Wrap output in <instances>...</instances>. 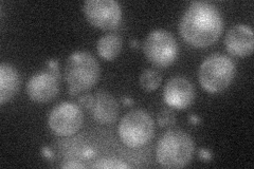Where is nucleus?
<instances>
[{"label":"nucleus","mask_w":254,"mask_h":169,"mask_svg":"<svg viewBox=\"0 0 254 169\" xmlns=\"http://www.w3.org/2000/svg\"><path fill=\"white\" fill-rule=\"evenodd\" d=\"M20 87L18 71L9 63L0 65V104L3 105L14 98Z\"/></svg>","instance_id":"obj_13"},{"label":"nucleus","mask_w":254,"mask_h":169,"mask_svg":"<svg viewBox=\"0 0 254 169\" xmlns=\"http://www.w3.org/2000/svg\"><path fill=\"white\" fill-rule=\"evenodd\" d=\"M93 168H129L130 166L122 161L118 160H102L92 165Z\"/></svg>","instance_id":"obj_17"},{"label":"nucleus","mask_w":254,"mask_h":169,"mask_svg":"<svg viewBox=\"0 0 254 169\" xmlns=\"http://www.w3.org/2000/svg\"><path fill=\"white\" fill-rule=\"evenodd\" d=\"M47 67H48V69H49L50 73H52L59 80L61 79V74H60V71H59L58 61L52 60V59L48 60V61H47Z\"/></svg>","instance_id":"obj_20"},{"label":"nucleus","mask_w":254,"mask_h":169,"mask_svg":"<svg viewBox=\"0 0 254 169\" xmlns=\"http://www.w3.org/2000/svg\"><path fill=\"white\" fill-rule=\"evenodd\" d=\"M83 112L73 103H61L55 106L48 116L50 129L62 136H70L76 133L83 125Z\"/></svg>","instance_id":"obj_7"},{"label":"nucleus","mask_w":254,"mask_h":169,"mask_svg":"<svg viewBox=\"0 0 254 169\" xmlns=\"http://www.w3.org/2000/svg\"><path fill=\"white\" fill-rule=\"evenodd\" d=\"M164 101L175 109H186L195 99V90L190 80L177 76L171 78L164 88Z\"/></svg>","instance_id":"obj_9"},{"label":"nucleus","mask_w":254,"mask_h":169,"mask_svg":"<svg viewBox=\"0 0 254 169\" xmlns=\"http://www.w3.org/2000/svg\"><path fill=\"white\" fill-rule=\"evenodd\" d=\"M189 119H190V122L192 123L193 125H197V124H199V123H200V118H199V116L194 115V114H190V115H189Z\"/></svg>","instance_id":"obj_24"},{"label":"nucleus","mask_w":254,"mask_h":169,"mask_svg":"<svg viewBox=\"0 0 254 169\" xmlns=\"http://www.w3.org/2000/svg\"><path fill=\"white\" fill-rule=\"evenodd\" d=\"M162 76L155 69H146L140 75V85L142 89L146 91H154L160 86Z\"/></svg>","instance_id":"obj_15"},{"label":"nucleus","mask_w":254,"mask_h":169,"mask_svg":"<svg viewBox=\"0 0 254 169\" xmlns=\"http://www.w3.org/2000/svg\"><path fill=\"white\" fill-rule=\"evenodd\" d=\"M83 12L92 26L102 30H113L122 19L121 6L115 0H88Z\"/></svg>","instance_id":"obj_8"},{"label":"nucleus","mask_w":254,"mask_h":169,"mask_svg":"<svg viewBox=\"0 0 254 169\" xmlns=\"http://www.w3.org/2000/svg\"><path fill=\"white\" fill-rule=\"evenodd\" d=\"M122 102L124 105H127V106H130V105H132V100L131 99H128V98H123L122 99Z\"/></svg>","instance_id":"obj_25"},{"label":"nucleus","mask_w":254,"mask_h":169,"mask_svg":"<svg viewBox=\"0 0 254 169\" xmlns=\"http://www.w3.org/2000/svg\"><path fill=\"white\" fill-rule=\"evenodd\" d=\"M143 51L149 62L157 67H169L178 56V45L171 32L154 30L143 44Z\"/></svg>","instance_id":"obj_6"},{"label":"nucleus","mask_w":254,"mask_h":169,"mask_svg":"<svg viewBox=\"0 0 254 169\" xmlns=\"http://www.w3.org/2000/svg\"><path fill=\"white\" fill-rule=\"evenodd\" d=\"M58 92L59 79L49 71L34 74L27 84L29 98L35 103H48L57 96Z\"/></svg>","instance_id":"obj_10"},{"label":"nucleus","mask_w":254,"mask_h":169,"mask_svg":"<svg viewBox=\"0 0 254 169\" xmlns=\"http://www.w3.org/2000/svg\"><path fill=\"white\" fill-rule=\"evenodd\" d=\"M130 46H131L132 48H138V46H139L138 40H134V39L130 40Z\"/></svg>","instance_id":"obj_26"},{"label":"nucleus","mask_w":254,"mask_h":169,"mask_svg":"<svg viewBox=\"0 0 254 169\" xmlns=\"http://www.w3.org/2000/svg\"><path fill=\"white\" fill-rule=\"evenodd\" d=\"M68 90L83 92L91 89L100 77V65L94 56L86 51H76L71 54L65 67Z\"/></svg>","instance_id":"obj_3"},{"label":"nucleus","mask_w":254,"mask_h":169,"mask_svg":"<svg viewBox=\"0 0 254 169\" xmlns=\"http://www.w3.org/2000/svg\"><path fill=\"white\" fill-rule=\"evenodd\" d=\"M199 158L203 161H205V162H208V161L212 160L213 156L211 154V151L209 149H200L199 150Z\"/></svg>","instance_id":"obj_21"},{"label":"nucleus","mask_w":254,"mask_h":169,"mask_svg":"<svg viewBox=\"0 0 254 169\" xmlns=\"http://www.w3.org/2000/svg\"><path fill=\"white\" fill-rule=\"evenodd\" d=\"M98 155V151L92 145H84L77 151V157L81 158L82 160H93Z\"/></svg>","instance_id":"obj_18"},{"label":"nucleus","mask_w":254,"mask_h":169,"mask_svg":"<svg viewBox=\"0 0 254 169\" xmlns=\"http://www.w3.org/2000/svg\"><path fill=\"white\" fill-rule=\"evenodd\" d=\"M194 155V142L190 136L181 130L165 132L157 145L158 163L166 168L187 166Z\"/></svg>","instance_id":"obj_2"},{"label":"nucleus","mask_w":254,"mask_h":169,"mask_svg":"<svg viewBox=\"0 0 254 169\" xmlns=\"http://www.w3.org/2000/svg\"><path fill=\"white\" fill-rule=\"evenodd\" d=\"M235 65L227 55L215 53L206 57L199 68V83L205 91L218 93L231 85L235 76Z\"/></svg>","instance_id":"obj_4"},{"label":"nucleus","mask_w":254,"mask_h":169,"mask_svg":"<svg viewBox=\"0 0 254 169\" xmlns=\"http://www.w3.org/2000/svg\"><path fill=\"white\" fill-rule=\"evenodd\" d=\"M84 167H85L84 165L76 163L74 161H70V162L62 165V168H84Z\"/></svg>","instance_id":"obj_22"},{"label":"nucleus","mask_w":254,"mask_h":169,"mask_svg":"<svg viewBox=\"0 0 254 169\" xmlns=\"http://www.w3.org/2000/svg\"><path fill=\"white\" fill-rule=\"evenodd\" d=\"M186 42L196 48H205L216 43L224 31V19L217 7L205 1L190 3L179 25Z\"/></svg>","instance_id":"obj_1"},{"label":"nucleus","mask_w":254,"mask_h":169,"mask_svg":"<svg viewBox=\"0 0 254 169\" xmlns=\"http://www.w3.org/2000/svg\"><path fill=\"white\" fill-rule=\"evenodd\" d=\"M155 124L146 111L137 109L128 112L119 125L121 141L129 148H140L153 139Z\"/></svg>","instance_id":"obj_5"},{"label":"nucleus","mask_w":254,"mask_h":169,"mask_svg":"<svg viewBox=\"0 0 254 169\" xmlns=\"http://www.w3.org/2000/svg\"><path fill=\"white\" fill-rule=\"evenodd\" d=\"M225 45L230 54L245 57L252 54L254 48L253 30L243 23L233 26L227 32Z\"/></svg>","instance_id":"obj_11"},{"label":"nucleus","mask_w":254,"mask_h":169,"mask_svg":"<svg viewBox=\"0 0 254 169\" xmlns=\"http://www.w3.org/2000/svg\"><path fill=\"white\" fill-rule=\"evenodd\" d=\"M158 124L161 127H170L173 126L176 122V115L170 109H163L158 113L157 116Z\"/></svg>","instance_id":"obj_16"},{"label":"nucleus","mask_w":254,"mask_h":169,"mask_svg":"<svg viewBox=\"0 0 254 169\" xmlns=\"http://www.w3.org/2000/svg\"><path fill=\"white\" fill-rule=\"evenodd\" d=\"M42 154H43V156H45L47 159H52V158H53L52 151L50 150V148H48V147H44V148L42 149Z\"/></svg>","instance_id":"obj_23"},{"label":"nucleus","mask_w":254,"mask_h":169,"mask_svg":"<svg viewBox=\"0 0 254 169\" xmlns=\"http://www.w3.org/2000/svg\"><path fill=\"white\" fill-rule=\"evenodd\" d=\"M122 38L116 34H106L102 36L97 45V50L102 58L114 60L122 50Z\"/></svg>","instance_id":"obj_14"},{"label":"nucleus","mask_w":254,"mask_h":169,"mask_svg":"<svg viewBox=\"0 0 254 169\" xmlns=\"http://www.w3.org/2000/svg\"><path fill=\"white\" fill-rule=\"evenodd\" d=\"M119 104L113 95L106 91H98L93 95V104L90 108L95 122L102 125L115 123L119 116Z\"/></svg>","instance_id":"obj_12"},{"label":"nucleus","mask_w":254,"mask_h":169,"mask_svg":"<svg viewBox=\"0 0 254 169\" xmlns=\"http://www.w3.org/2000/svg\"><path fill=\"white\" fill-rule=\"evenodd\" d=\"M78 106L84 109L90 110L92 104H93V95L91 94H84L78 98Z\"/></svg>","instance_id":"obj_19"}]
</instances>
